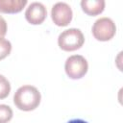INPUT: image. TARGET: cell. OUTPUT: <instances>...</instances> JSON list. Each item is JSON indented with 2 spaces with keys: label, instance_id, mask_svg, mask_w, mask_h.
Segmentation results:
<instances>
[{
  "label": "cell",
  "instance_id": "6da1fadb",
  "mask_svg": "<svg viewBox=\"0 0 123 123\" xmlns=\"http://www.w3.org/2000/svg\"><path fill=\"white\" fill-rule=\"evenodd\" d=\"M41 101L39 90L31 85H24L17 88L13 94V104L23 111H31L36 110Z\"/></svg>",
  "mask_w": 123,
  "mask_h": 123
},
{
  "label": "cell",
  "instance_id": "7a4b0ae2",
  "mask_svg": "<svg viewBox=\"0 0 123 123\" xmlns=\"http://www.w3.org/2000/svg\"><path fill=\"white\" fill-rule=\"evenodd\" d=\"M85 43V36L80 29L69 28L62 31L58 37L59 47L66 52L80 49Z\"/></svg>",
  "mask_w": 123,
  "mask_h": 123
},
{
  "label": "cell",
  "instance_id": "3957f363",
  "mask_svg": "<svg viewBox=\"0 0 123 123\" xmlns=\"http://www.w3.org/2000/svg\"><path fill=\"white\" fill-rule=\"evenodd\" d=\"M91 33L96 40L109 41L116 34V25L111 18L103 16L95 20L91 28Z\"/></svg>",
  "mask_w": 123,
  "mask_h": 123
},
{
  "label": "cell",
  "instance_id": "277c9868",
  "mask_svg": "<svg viewBox=\"0 0 123 123\" xmlns=\"http://www.w3.org/2000/svg\"><path fill=\"white\" fill-rule=\"evenodd\" d=\"M88 70V62L82 55L69 56L64 63V71L72 80L82 79Z\"/></svg>",
  "mask_w": 123,
  "mask_h": 123
},
{
  "label": "cell",
  "instance_id": "5b68a950",
  "mask_svg": "<svg viewBox=\"0 0 123 123\" xmlns=\"http://www.w3.org/2000/svg\"><path fill=\"white\" fill-rule=\"evenodd\" d=\"M73 17L71 7L65 2H57L51 9V18L55 25L65 27L69 25Z\"/></svg>",
  "mask_w": 123,
  "mask_h": 123
},
{
  "label": "cell",
  "instance_id": "8992f818",
  "mask_svg": "<svg viewBox=\"0 0 123 123\" xmlns=\"http://www.w3.org/2000/svg\"><path fill=\"white\" fill-rule=\"evenodd\" d=\"M46 16L47 9L40 2H32L25 11V18L32 25H40Z\"/></svg>",
  "mask_w": 123,
  "mask_h": 123
},
{
  "label": "cell",
  "instance_id": "52a82bcc",
  "mask_svg": "<svg viewBox=\"0 0 123 123\" xmlns=\"http://www.w3.org/2000/svg\"><path fill=\"white\" fill-rule=\"evenodd\" d=\"M106 2L104 0H82L81 8L85 13L89 16H95L102 13L105 10Z\"/></svg>",
  "mask_w": 123,
  "mask_h": 123
},
{
  "label": "cell",
  "instance_id": "ba28073f",
  "mask_svg": "<svg viewBox=\"0 0 123 123\" xmlns=\"http://www.w3.org/2000/svg\"><path fill=\"white\" fill-rule=\"evenodd\" d=\"M27 0H0V12L17 13L27 5Z\"/></svg>",
  "mask_w": 123,
  "mask_h": 123
},
{
  "label": "cell",
  "instance_id": "9c48e42d",
  "mask_svg": "<svg viewBox=\"0 0 123 123\" xmlns=\"http://www.w3.org/2000/svg\"><path fill=\"white\" fill-rule=\"evenodd\" d=\"M13 116L12 108L6 104H0V123H9Z\"/></svg>",
  "mask_w": 123,
  "mask_h": 123
},
{
  "label": "cell",
  "instance_id": "30bf717a",
  "mask_svg": "<svg viewBox=\"0 0 123 123\" xmlns=\"http://www.w3.org/2000/svg\"><path fill=\"white\" fill-rule=\"evenodd\" d=\"M11 89L12 87L9 80L4 75L0 74V100L7 98L11 92Z\"/></svg>",
  "mask_w": 123,
  "mask_h": 123
},
{
  "label": "cell",
  "instance_id": "8fae6325",
  "mask_svg": "<svg viewBox=\"0 0 123 123\" xmlns=\"http://www.w3.org/2000/svg\"><path fill=\"white\" fill-rule=\"evenodd\" d=\"M12 52V43L10 40L4 38H0V61L7 58Z\"/></svg>",
  "mask_w": 123,
  "mask_h": 123
},
{
  "label": "cell",
  "instance_id": "7c38bea8",
  "mask_svg": "<svg viewBox=\"0 0 123 123\" xmlns=\"http://www.w3.org/2000/svg\"><path fill=\"white\" fill-rule=\"evenodd\" d=\"M8 31V25L3 16L0 15V38H4Z\"/></svg>",
  "mask_w": 123,
  "mask_h": 123
},
{
  "label": "cell",
  "instance_id": "4fadbf2b",
  "mask_svg": "<svg viewBox=\"0 0 123 123\" xmlns=\"http://www.w3.org/2000/svg\"><path fill=\"white\" fill-rule=\"evenodd\" d=\"M67 123H88V122H86V121H85V120H83V119L76 118V119H71V120H69Z\"/></svg>",
  "mask_w": 123,
  "mask_h": 123
}]
</instances>
